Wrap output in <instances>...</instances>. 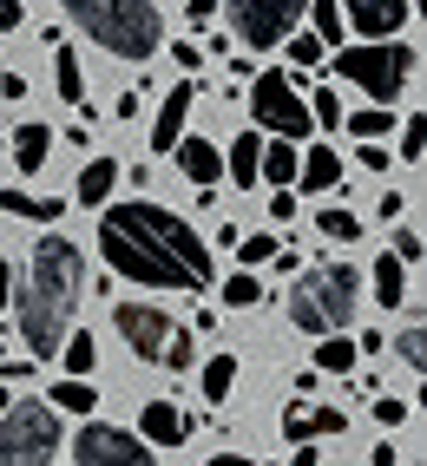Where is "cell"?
Wrapping results in <instances>:
<instances>
[{
	"label": "cell",
	"mask_w": 427,
	"mask_h": 466,
	"mask_svg": "<svg viewBox=\"0 0 427 466\" xmlns=\"http://www.w3.org/2000/svg\"><path fill=\"white\" fill-rule=\"evenodd\" d=\"M178 171H185V184H198V191H210V184L224 177V151L210 145V138H178Z\"/></svg>",
	"instance_id": "obj_13"
},
{
	"label": "cell",
	"mask_w": 427,
	"mask_h": 466,
	"mask_svg": "<svg viewBox=\"0 0 427 466\" xmlns=\"http://www.w3.org/2000/svg\"><path fill=\"white\" fill-rule=\"evenodd\" d=\"M224 302H230V309H257V302H263V283H257V276H243V269H237L230 283H224Z\"/></svg>",
	"instance_id": "obj_34"
},
{
	"label": "cell",
	"mask_w": 427,
	"mask_h": 466,
	"mask_svg": "<svg viewBox=\"0 0 427 466\" xmlns=\"http://www.w3.org/2000/svg\"><path fill=\"white\" fill-rule=\"evenodd\" d=\"M185 414L171 408V400H145V414H138V441H151V447H185Z\"/></svg>",
	"instance_id": "obj_15"
},
{
	"label": "cell",
	"mask_w": 427,
	"mask_h": 466,
	"mask_svg": "<svg viewBox=\"0 0 427 466\" xmlns=\"http://www.w3.org/2000/svg\"><path fill=\"white\" fill-rule=\"evenodd\" d=\"M237 257H243V263H269V257H277V237H269V230L237 237Z\"/></svg>",
	"instance_id": "obj_36"
},
{
	"label": "cell",
	"mask_w": 427,
	"mask_h": 466,
	"mask_svg": "<svg viewBox=\"0 0 427 466\" xmlns=\"http://www.w3.org/2000/svg\"><path fill=\"white\" fill-rule=\"evenodd\" d=\"M369 283H375V302H381V309H402V296H408V269L394 263V250L375 257V276H369Z\"/></svg>",
	"instance_id": "obj_21"
},
{
	"label": "cell",
	"mask_w": 427,
	"mask_h": 466,
	"mask_svg": "<svg viewBox=\"0 0 427 466\" xmlns=\"http://www.w3.org/2000/svg\"><path fill=\"white\" fill-rule=\"evenodd\" d=\"M394 263H402V269L421 263V230H402V237H394Z\"/></svg>",
	"instance_id": "obj_38"
},
{
	"label": "cell",
	"mask_w": 427,
	"mask_h": 466,
	"mask_svg": "<svg viewBox=\"0 0 427 466\" xmlns=\"http://www.w3.org/2000/svg\"><path fill=\"white\" fill-rule=\"evenodd\" d=\"M316 230H322L329 243H355V237H361V217H355V210H342V204H329V210L316 217Z\"/></svg>",
	"instance_id": "obj_30"
},
{
	"label": "cell",
	"mask_w": 427,
	"mask_h": 466,
	"mask_svg": "<svg viewBox=\"0 0 427 466\" xmlns=\"http://www.w3.org/2000/svg\"><path fill=\"white\" fill-rule=\"evenodd\" d=\"M335 184H342V158L329 145H310L296 158V191H335Z\"/></svg>",
	"instance_id": "obj_17"
},
{
	"label": "cell",
	"mask_w": 427,
	"mask_h": 466,
	"mask_svg": "<svg viewBox=\"0 0 427 466\" xmlns=\"http://www.w3.org/2000/svg\"><path fill=\"white\" fill-rule=\"evenodd\" d=\"M7 302H14V263H0V316H7Z\"/></svg>",
	"instance_id": "obj_44"
},
{
	"label": "cell",
	"mask_w": 427,
	"mask_h": 466,
	"mask_svg": "<svg viewBox=\"0 0 427 466\" xmlns=\"http://www.w3.org/2000/svg\"><path fill=\"white\" fill-rule=\"evenodd\" d=\"M46 408H53V414H79V420H93V408H99V388H93V381H53Z\"/></svg>",
	"instance_id": "obj_20"
},
{
	"label": "cell",
	"mask_w": 427,
	"mask_h": 466,
	"mask_svg": "<svg viewBox=\"0 0 427 466\" xmlns=\"http://www.w3.org/2000/svg\"><path fill=\"white\" fill-rule=\"evenodd\" d=\"M191 79L171 86V99L158 106V126H151V151H178V138H185V118H191Z\"/></svg>",
	"instance_id": "obj_14"
},
{
	"label": "cell",
	"mask_w": 427,
	"mask_h": 466,
	"mask_svg": "<svg viewBox=\"0 0 427 466\" xmlns=\"http://www.w3.org/2000/svg\"><path fill=\"white\" fill-rule=\"evenodd\" d=\"M335 79H349L355 92H369L375 106H394L402 86L414 79V46L408 40H355L335 53Z\"/></svg>",
	"instance_id": "obj_5"
},
{
	"label": "cell",
	"mask_w": 427,
	"mask_h": 466,
	"mask_svg": "<svg viewBox=\"0 0 427 466\" xmlns=\"http://www.w3.org/2000/svg\"><path fill=\"white\" fill-rule=\"evenodd\" d=\"M355 158H361V171H388V151H381V145H361Z\"/></svg>",
	"instance_id": "obj_42"
},
{
	"label": "cell",
	"mask_w": 427,
	"mask_h": 466,
	"mask_svg": "<svg viewBox=\"0 0 427 466\" xmlns=\"http://www.w3.org/2000/svg\"><path fill=\"white\" fill-rule=\"evenodd\" d=\"M250 118H257L263 132H277L283 145L316 132V126H310V106H302L296 73H257V79H250Z\"/></svg>",
	"instance_id": "obj_7"
},
{
	"label": "cell",
	"mask_w": 427,
	"mask_h": 466,
	"mask_svg": "<svg viewBox=\"0 0 427 466\" xmlns=\"http://www.w3.org/2000/svg\"><path fill=\"white\" fill-rule=\"evenodd\" d=\"M342 126H349V138L375 145V138H388V132H394V112H388V106H369V112H342Z\"/></svg>",
	"instance_id": "obj_26"
},
{
	"label": "cell",
	"mask_w": 427,
	"mask_h": 466,
	"mask_svg": "<svg viewBox=\"0 0 427 466\" xmlns=\"http://www.w3.org/2000/svg\"><path fill=\"white\" fill-rule=\"evenodd\" d=\"M355 302H361L355 263H316V269H302L296 289H290V329H302V335H342L355 322Z\"/></svg>",
	"instance_id": "obj_4"
},
{
	"label": "cell",
	"mask_w": 427,
	"mask_h": 466,
	"mask_svg": "<svg viewBox=\"0 0 427 466\" xmlns=\"http://www.w3.org/2000/svg\"><path fill=\"white\" fill-rule=\"evenodd\" d=\"M230 381H237V355H210V361H204V375H198L204 400H224V394H230Z\"/></svg>",
	"instance_id": "obj_27"
},
{
	"label": "cell",
	"mask_w": 427,
	"mask_h": 466,
	"mask_svg": "<svg viewBox=\"0 0 427 466\" xmlns=\"http://www.w3.org/2000/svg\"><path fill=\"white\" fill-rule=\"evenodd\" d=\"M218 14V0H191V20H210Z\"/></svg>",
	"instance_id": "obj_47"
},
{
	"label": "cell",
	"mask_w": 427,
	"mask_h": 466,
	"mask_svg": "<svg viewBox=\"0 0 427 466\" xmlns=\"http://www.w3.org/2000/svg\"><path fill=\"white\" fill-rule=\"evenodd\" d=\"M257 184H277V191H290V184H296V145H283V138H263Z\"/></svg>",
	"instance_id": "obj_19"
},
{
	"label": "cell",
	"mask_w": 427,
	"mask_h": 466,
	"mask_svg": "<svg viewBox=\"0 0 427 466\" xmlns=\"http://www.w3.org/2000/svg\"><path fill=\"white\" fill-rule=\"evenodd\" d=\"M112 322H118V335H126V349H132L138 361H158L165 341H171V329H178L165 309H151V302H118Z\"/></svg>",
	"instance_id": "obj_10"
},
{
	"label": "cell",
	"mask_w": 427,
	"mask_h": 466,
	"mask_svg": "<svg viewBox=\"0 0 427 466\" xmlns=\"http://www.w3.org/2000/svg\"><path fill=\"white\" fill-rule=\"evenodd\" d=\"M112 184H118V158H86V171H79V184H73V204L99 210V204L112 198Z\"/></svg>",
	"instance_id": "obj_18"
},
{
	"label": "cell",
	"mask_w": 427,
	"mask_h": 466,
	"mask_svg": "<svg viewBox=\"0 0 427 466\" xmlns=\"http://www.w3.org/2000/svg\"><path fill=\"white\" fill-rule=\"evenodd\" d=\"M171 375H191V329H171V341H165V355H158Z\"/></svg>",
	"instance_id": "obj_35"
},
{
	"label": "cell",
	"mask_w": 427,
	"mask_h": 466,
	"mask_svg": "<svg viewBox=\"0 0 427 466\" xmlns=\"http://www.w3.org/2000/svg\"><path fill=\"white\" fill-rule=\"evenodd\" d=\"M375 466H402V453H394V447H375Z\"/></svg>",
	"instance_id": "obj_48"
},
{
	"label": "cell",
	"mask_w": 427,
	"mask_h": 466,
	"mask_svg": "<svg viewBox=\"0 0 427 466\" xmlns=\"http://www.w3.org/2000/svg\"><path fill=\"white\" fill-rule=\"evenodd\" d=\"M335 7H342V26H355L361 40H394L408 26V0H335Z\"/></svg>",
	"instance_id": "obj_11"
},
{
	"label": "cell",
	"mask_w": 427,
	"mask_h": 466,
	"mask_svg": "<svg viewBox=\"0 0 427 466\" xmlns=\"http://www.w3.org/2000/svg\"><path fill=\"white\" fill-rule=\"evenodd\" d=\"M210 466H257L250 453H210Z\"/></svg>",
	"instance_id": "obj_46"
},
{
	"label": "cell",
	"mask_w": 427,
	"mask_h": 466,
	"mask_svg": "<svg viewBox=\"0 0 427 466\" xmlns=\"http://www.w3.org/2000/svg\"><path fill=\"white\" fill-rule=\"evenodd\" d=\"M7 138H14V165H20L26 177H40V171H46V158H53V132L40 126V118H26V126H14Z\"/></svg>",
	"instance_id": "obj_16"
},
{
	"label": "cell",
	"mask_w": 427,
	"mask_h": 466,
	"mask_svg": "<svg viewBox=\"0 0 427 466\" xmlns=\"http://www.w3.org/2000/svg\"><path fill=\"white\" fill-rule=\"evenodd\" d=\"M99 257L112 276H126L138 289H171V296H204L218 283V263H210V243L171 217L165 204H106L99 217Z\"/></svg>",
	"instance_id": "obj_1"
},
{
	"label": "cell",
	"mask_w": 427,
	"mask_h": 466,
	"mask_svg": "<svg viewBox=\"0 0 427 466\" xmlns=\"http://www.w3.org/2000/svg\"><path fill=\"white\" fill-rule=\"evenodd\" d=\"M20 92H26V79H20V73H0V99H20Z\"/></svg>",
	"instance_id": "obj_45"
},
{
	"label": "cell",
	"mask_w": 427,
	"mask_h": 466,
	"mask_svg": "<svg viewBox=\"0 0 427 466\" xmlns=\"http://www.w3.org/2000/svg\"><path fill=\"white\" fill-rule=\"evenodd\" d=\"M0 210H14V217H34V224H53V217H59V198H26V191H0Z\"/></svg>",
	"instance_id": "obj_29"
},
{
	"label": "cell",
	"mask_w": 427,
	"mask_h": 466,
	"mask_svg": "<svg viewBox=\"0 0 427 466\" xmlns=\"http://www.w3.org/2000/svg\"><path fill=\"white\" fill-rule=\"evenodd\" d=\"M269 217H277V224H290V217H296V191H269Z\"/></svg>",
	"instance_id": "obj_40"
},
{
	"label": "cell",
	"mask_w": 427,
	"mask_h": 466,
	"mask_svg": "<svg viewBox=\"0 0 427 466\" xmlns=\"http://www.w3.org/2000/svg\"><path fill=\"white\" fill-rule=\"evenodd\" d=\"M349 414L342 408H302V400H290V414H283V433H290V447H310V441H329V433H342Z\"/></svg>",
	"instance_id": "obj_12"
},
{
	"label": "cell",
	"mask_w": 427,
	"mask_h": 466,
	"mask_svg": "<svg viewBox=\"0 0 427 466\" xmlns=\"http://www.w3.org/2000/svg\"><path fill=\"white\" fill-rule=\"evenodd\" d=\"M257 165H263V138L257 132H243L237 145H230V158H224V171L243 184V191H250V184H257Z\"/></svg>",
	"instance_id": "obj_24"
},
{
	"label": "cell",
	"mask_w": 427,
	"mask_h": 466,
	"mask_svg": "<svg viewBox=\"0 0 427 466\" xmlns=\"http://www.w3.org/2000/svg\"><path fill=\"white\" fill-rule=\"evenodd\" d=\"M66 20L79 26L93 46H106L112 59H145L165 53V14L158 0H59Z\"/></svg>",
	"instance_id": "obj_3"
},
{
	"label": "cell",
	"mask_w": 427,
	"mask_h": 466,
	"mask_svg": "<svg viewBox=\"0 0 427 466\" xmlns=\"http://www.w3.org/2000/svg\"><path fill=\"white\" fill-rule=\"evenodd\" d=\"M171 59H178V66H185V73H198V66H204V53H198L191 40H178V46H171Z\"/></svg>",
	"instance_id": "obj_41"
},
{
	"label": "cell",
	"mask_w": 427,
	"mask_h": 466,
	"mask_svg": "<svg viewBox=\"0 0 427 466\" xmlns=\"http://www.w3.org/2000/svg\"><path fill=\"white\" fill-rule=\"evenodd\" d=\"M79 289H86V250L73 237L46 230L34 243V257L14 269V322H20V341L40 355H59V341L73 335V316H79Z\"/></svg>",
	"instance_id": "obj_2"
},
{
	"label": "cell",
	"mask_w": 427,
	"mask_h": 466,
	"mask_svg": "<svg viewBox=\"0 0 427 466\" xmlns=\"http://www.w3.org/2000/svg\"><path fill=\"white\" fill-rule=\"evenodd\" d=\"M302 106H310V126H322V132L342 126V92H335V86H316Z\"/></svg>",
	"instance_id": "obj_28"
},
{
	"label": "cell",
	"mask_w": 427,
	"mask_h": 466,
	"mask_svg": "<svg viewBox=\"0 0 427 466\" xmlns=\"http://www.w3.org/2000/svg\"><path fill=\"white\" fill-rule=\"evenodd\" d=\"M421 151H427V118L414 112L408 126H402V158H408V165H421Z\"/></svg>",
	"instance_id": "obj_37"
},
{
	"label": "cell",
	"mask_w": 427,
	"mask_h": 466,
	"mask_svg": "<svg viewBox=\"0 0 427 466\" xmlns=\"http://www.w3.org/2000/svg\"><path fill=\"white\" fill-rule=\"evenodd\" d=\"M283 46H290V66H296V73H316V66H322V53H329L316 34H290Z\"/></svg>",
	"instance_id": "obj_32"
},
{
	"label": "cell",
	"mask_w": 427,
	"mask_h": 466,
	"mask_svg": "<svg viewBox=\"0 0 427 466\" xmlns=\"http://www.w3.org/2000/svg\"><path fill=\"white\" fill-rule=\"evenodd\" d=\"M7 408H14V394H7V381H0V414H7Z\"/></svg>",
	"instance_id": "obj_49"
},
{
	"label": "cell",
	"mask_w": 427,
	"mask_h": 466,
	"mask_svg": "<svg viewBox=\"0 0 427 466\" xmlns=\"http://www.w3.org/2000/svg\"><path fill=\"white\" fill-rule=\"evenodd\" d=\"M20 20H26V14H20V0H0V34H14Z\"/></svg>",
	"instance_id": "obj_43"
},
{
	"label": "cell",
	"mask_w": 427,
	"mask_h": 466,
	"mask_svg": "<svg viewBox=\"0 0 427 466\" xmlns=\"http://www.w3.org/2000/svg\"><path fill=\"white\" fill-rule=\"evenodd\" d=\"M59 453V414L46 400H14L0 414V466H53Z\"/></svg>",
	"instance_id": "obj_6"
},
{
	"label": "cell",
	"mask_w": 427,
	"mask_h": 466,
	"mask_svg": "<svg viewBox=\"0 0 427 466\" xmlns=\"http://www.w3.org/2000/svg\"><path fill=\"white\" fill-rule=\"evenodd\" d=\"M394 355H402L408 368H414V375H421V368H427V329H421V316L402 329V341H394Z\"/></svg>",
	"instance_id": "obj_33"
},
{
	"label": "cell",
	"mask_w": 427,
	"mask_h": 466,
	"mask_svg": "<svg viewBox=\"0 0 427 466\" xmlns=\"http://www.w3.org/2000/svg\"><path fill=\"white\" fill-rule=\"evenodd\" d=\"M310 20H316V40L322 46H342L349 34H342V7L335 0H310Z\"/></svg>",
	"instance_id": "obj_31"
},
{
	"label": "cell",
	"mask_w": 427,
	"mask_h": 466,
	"mask_svg": "<svg viewBox=\"0 0 427 466\" xmlns=\"http://www.w3.org/2000/svg\"><path fill=\"white\" fill-rule=\"evenodd\" d=\"M73 466H165V460L151 453L138 433H126V427L86 420V427H79V441H73Z\"/></svg>",
	"instance_id": "obj_9"
},
{
	"label": "cell",
	"mask_w": 427,
	"mask_h": 466,
	"mask_svg": "<svg viewBox=\"0 0 427 466\" xmlns=\"http://www.w3.org/2000/svg\"><path fill=\"white\" fill-rule=\"evenodd\" d=\"M355 361H361V349L349 341V329H342V335H322V349H316V375H355Z\"/></svg>",
	"instance_id": "obj_22"
},
{
	"label": "cell",
	"mask_w": 427,
	"mask_h": 466,
	"mask_svg": "<svg viewBox=\"0 0 427 466\" xmlns=\"http://www.w3.org/2000/svg\"><path fill=\"white\" fill-rule=\"evenodd\" d=\"M218 7L230 20V34H243V46L269 53V46H283L296 34V20L310 14V0H218Z\"/></svg>",
	"instance_id": "obj_8"
},
{
	"label": "cell",
	"mask_w": 427,
	"mask_h": 466,
	"mask_svg": "<svg viewBox=\"0 0 427 466\" xmlns=\"http://www.w3.org/2000/svg\"><path fill=\"white\" fill-rule=\"evenodd\" d=\"M59 355H66V381H93L99 349H93V335H86V329H73L66 341H59Z\"/></svg>",
	"instance_id": "obj_25"
},
{
	"label": "cell",
	"mask_w": 427,
	"mask_h": 466,
	"mask_svg": "<svg viewBox=\"0 0 427 466\" xmlns=\"http://www.w3.org/2000/svg\"><path fill=\"white\" fill-rule=\"evenodd\" d=\"M53 92H59L66 106H86V73H79V53H73V46L53 53Z\"/></svg>",
	"instance_id": "obj_23"
},
{
	"label": "cell",
	"mask_w": 427,
	"mask_h": 466,
	"mask_svg": "<svg viewBox=\"0 0 427 466\" xmlns=\"http://www.w3.org/2000/svg\"><path fill=\"white\" fill-rule=\"evenodd\" d=\"M375 420H381V427H402V420H408V400L381 394V400H375Z\"/></svg>",
	"instance_id": "obj_39"
}]
</instances>
